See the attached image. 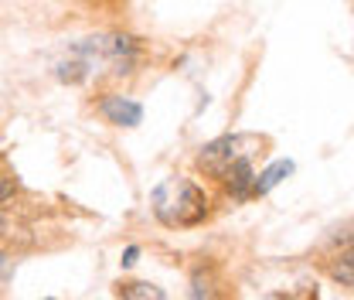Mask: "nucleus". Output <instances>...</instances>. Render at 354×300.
Returning a JSON list of instances; mask_svg holds the SVG:
<instances>
[{"mask_svg":"<svg viewBox=\"0 0 354 300\" xmlns=\"http://www.w3.org/2000/svg\"><path fill=\"white\" fill-rule=\"evenodd\" d=\"M256 147H263V140L252 136V133L221 136V140H212V143L201 150L198 164H201L205 171H212L215 177H225V174L232 171V168H239V164H252Z\"/></svg>","mask_w":354,"mask_h":300,"instance_id":"1","label":"nucleus"},{"mask_svg":"<svg viewBox=\"0 0 354 300\" xmlns=\"http://www.w3.org/2000/svg\"><path fill=\"white\" fill-rule=\"evenodd\" d=\"M164 191L174 195V202L157 198V212H160L164 222H171V225H194L198 218H205V212H208V198H205L191 181H167Z\"/></svg>","mask_w":354,"mask_h":300,"instance_id":"2","label":"nucleus"},{"mask_svg":"<svg viewBox=\"0 0 354 300\" xmlns=\"http://www.w3.org/2000/svg\"><path fill=\"white\" fill-rule=\"evenodd\" d=\"M102 113L113 120V123H120V127H133V123H140V116H143V109L130 103V99H123V96H113V99H106L102 103Z\"/></svg>","mask_w":354,"mask_h":300,"instance_id":"3","label":"nucleus"},{"mask_svg":"<svg viewBox=\"0 0 354 300\" xmlns=\"http://www.w3.org/2000/svg\"><path fill=\"white\" fill-rule=\"evenodd\" d=\"M286 174H293V164H290V161H276L272 168H266L263 174H256V181H252V195H266V191H272Z\"/></svg>","mask_w":354,"mask_h":300,"instance_id":"4","label":"nucleus"},{"mask_svg":"<svg viewBox=\"0 0 354 300\" xmlns=\"http://www.w3.org/2000/svg\"><path fill=\"white\" fill-rule=\"evenodd\" d=\"M120 297L123 300H167L160 287L143 283V280H127V283H120Z\"/></svg>","mask_w":354,"mask_h":300,"instance_id":"5","label":"nucleus"},{"mask_svg":"<svg viewBox=\"0 0 354 300\" xmlns=\"http://www.w3.org/2000/svg\"><path fill=\"white\" fill-rule=\"evenodd\" d=\"M330 276H334L337 283H344V287H354V246L348 253H341V259L330 266Z\"/></svg>","mask_w":354,"mask_h":300,"instance_id":"6","label":"nucleus"},{"mask_svg":"<svg viewBox=\"0 0 354 300\" xmlns=\"http://www.w3.org/2000/svg\"><path fill=\"white\" fill-rule=\"evenodd\" d=\"M191 294H194V300H215V287H212V283L198 273V276L191 280Z\"/></svg>","mask_w":354,"mask_h":300,"instance_id":"7","label":"nucleus"}]
</instances>
